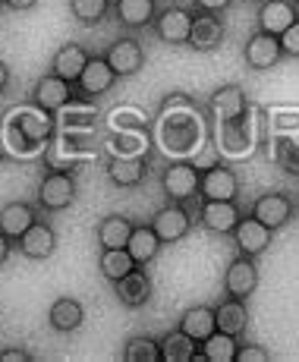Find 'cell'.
I'll list each match as a JSON object with an SVG mask.
<instances>
[{"label": "cell", "mask_w": 299, "mask_h": 362, "mask_svg": "<svg viewBox=\"0 0 299 362\" xmlns=\"http://www.w3.org/2000/svg\"><path fill=\"white\" fill-rule=\"evenodd\" d=\"M242 211L240 205H236V199H205V205H201V214H199V224L205 227L208 233H233V227L240 224Z\"/></svg>", "instance_id": "16"}, {"label": "cell", "mask_w": 299, "mask_h": 362, "mask_svg": "<svg viewBox=\"0 0 299 362\" xmlns=\"http://www.w3.org/2000/svg\"><path fill=\"white\" fill-rule=\"evenodd\" d=\"M233 246L236 252L242 255H252V259H259L262 252L271 246V240H274V230H271L268 224H262L255 214H246V218H240V224L233 227Z\"/></svg>", "instance_id": "14"}, {"label": "cell", "mask_w": 299, "mask_h": 362, "mask_svg": "<svg viewBox=\"0 0 299 362\" xmlns=\"http://www.w3.org/2000/svg\"><path fill=\"white\" fill-rule=\"evenodd\" d=\"M242 57H246V66L255 69V73H265V69H274L283 60V47L281 38L271 32H255L249 35L246 47H242Z\"/></svg>", "instance_id": "10"}, {"label": "cell", "mask_w": 299, "mask_h": 362, "mask_svg": "<svg viewBox=\"0 0 299 362\" xmlns=\"http://www.w3.org/2000/svg\"><path fill=\"white\" fill-rule=\"evenodd\" d=\"M92 60V54L86 51L82 45H76V41H66V45H60V51L54 54L51 60V73L64 76V79H69L76 86V79L82 76V69H86V64Z\"/></svg>", "instance_id": "26"}, {"label": "cell", "mask_w": 299, "mask_h": 362, "mask_svg": "<svg viewBox=\"0 0 299 362\" xmlns=\"http://www.w3.org/2000/svg\"><path fill=\"white\" fill-rule=\"evenodd\" d=\"M114 16H117V23L129 32L148 29L158 16V0H117Z\"/></svg>", "instance_id": "24"}, {"label": "cell", "mask_w": 299, "mask_h": 362, "mask_svg": "<svg viewBox=\"0 0 299 362\" xmlns=\"http://www.w3.org/2000/svg\"><path fill=\"white\" fill-rule=\"evenodd\" d=\"M281 47H283V57H299V19L281 35Z\"/></svg>", "instance_id": "40"}, {"label": "cell", "mask_w": 299, "mask_h": 362, "mask_svg": "<svg viewBox=\"0 0 299 362\" xmlns=\"http://www.w3.org/2000/svg\"><path fill=\"white\" fill-rule=\"evenodd\" d=\"M16 246H19V252H23L25 259L45 262V259H51V255L57 252V230H54L51 224H45V221H35L29 230L16 240Z\"/></svg>", "instance_id": "19"}, {"label": "cell", "mask_w": 299, "mask_h": 362, "mask_svg": "<svg viewBox=\"0 0 299 362\" xmlns=\"http://www.w3.org/2000/svg\"><path fill=\"white\" fill-rule=\"evenodd\" d=\"M117 79H120V76L110 69V64L104 60V54H92V60L86 64L82 76L76 79V95L95 101V98H101V95H107L110 88L117 86Z\"/></svg>", "instance_id": "8"}, {"label": "cell", "mask_w": 299, "mask_h": 362, "mask_svg": "<svg viewBox=\"0 0 299 362\" xmlns=\"http://www.w3.org/2000/svg\"><path fill=\"white\" fill-rule=\"evenodd\" d=\"M148 177V155L127 158V155H110L107 158V180L120 189H133Z\"/></svg>", "instance_id": "23"}, {"label": "cell", "mask_w": 299, "mask_h": 362, "mask_svg": "<svg viewBox=\"0 0 299 362\" xmlns=\"http://www.w3.org/2000/svg\"><path fill=\"white\" fill-rule=\"evenodd\" d=\"M259 290V264L252 255H236L224 271V293L236 299H249Z\"/></svg>", "instance_id": "13"}, {"label": "cell", "mask_w": 299, "mask_h": 362, "mask_svg": "<svg viewBox=\"0 0 299 362\" xmlns=\"http://www.w3.org/2000/svg\"><path fill=\"white\" fill-rule=\"evenodd\" d=\"M110 155H127V158L148 155V132H145L142 127L120 129V136L110 139Z\"/></svg>", "instance_id": "36"}, {"label": "cell", "mask_w": 299, "mask_h": 362, "mask_svg": "<svg viewBox=\"0 0 299 362\" xmlns=\"http://www.w3.org/2000/svg\"><path fill=\"white\" fill-rule=\"evenodd\" d=\"M73 95H76V86L57 73L38 76L32 86V104H38L41 110H47V114H54V117H57V110L64 107V104L73 101Z\"/></svg>", "instance_id": "7"}, {"label": "cell", "mask_w": 299, "mask_h": 362, "mask_svg": "<svg viewBox=\"0 0 299 362\" xmlns=\"http://www.w3.org/2000/svg\"><path fill=\"white\" fill-rule=\"evenodd\" d=\"M151 29H155V35L164 45H189L192 10H186V6H164V10H158Z\"/></svg>", "instance_id": "11"}, {"label": "cell", "mask_w": 299, "mask_h": 362, "mask_svg": "<svg viewBox=\"0 0 299 362\" xmlns=\"http://www.w3.org/2000/svg\"><path fill=\"white\" fill-rule=\"evenodd\" d=\"M208 107H211L214 120L227 123V120H240V117H246L252 104H249V98H246V92H242L240 82H224L221 88H214Z\"/></svg>", "instance_id": "15"}, {"label": "cell", "mask_w": 299, "mask_h": 362, "mask_svg": "<svg viewBox=\"0 0 299 362\" xmlns=\"http://www.w3.org/2000/svg\"><path fill=\"white\" fill-rule=\"evenodd\" d=\"M0 362H35V356L25 346H6V350H0Z\"/></svg>", "instance_id": "41"}, {"label": "cell", "mask_w": 299, "mask_h": 362, "mask_svg": "<svg viewBox=\"0 0 299 362\" xmlns=\"http://www.w3.org/2000/svg\"><path fill=\"white\" fill-rule=\"evenodd\" d=\"M201 199H236L240 196V177L233 167L227 164H211L201 170V186H199Z\"/></svg>", "instance_id": "18"}, {"label": "cell", "mask_w": 299, "mask_h": 362, "mask_svg": "<svg viewBox=\"0 0 299 362\" xmlns=\"http://www.w3.org/2000/svg\"><path fill=\"white\" fill-rule=\"evenodd\" d=\"M259 4H262V0H259Z\"/></svg>", "instance_id": "47"}, {"label": "cell", "mask_w": 299, "mask_h": 362, "mask_svg": "<svg viewBox=\"0 0 299 362\" xmlns=\"http://www.w3.org/2000/svg\"><path fill=\"white\" fill-rule=\"evenodd\" d=\"M0 4L6 6V10H16V13H23V10H32L38 0H0Z\"/></svg>", "instance_id": "44"}, {"label": "cell", "mask_w": 299, "mask_h": 362, "mask_svg": "<svg viewBox=\"0 0 299 362\" xmlns=\"http://www.w3.org/2000/svg\"><path fill=\"white\" fill-rule=\"evenodd\" d=\"M13 243L16 240H10L4 230H0V264H6V259H10V252H13Z\"/></svg>", "instance_id": "43"}, {"label": "cell", "mask_w": 299, "mask_h": 362, "mask_svg": "<svg viewBox=\"0 0 299 362\" xmlns=\"http://www.w3.org/2000/svg\"><path fill=\"white\" fill-rule=\"evenodd\" d=\"M293 4H296V10H299V0H293Z\"/></svg>", "instance_id": "46"}, {"label": "cell", "mask_w": 299, "mask_h": 362, "mask_svg": "<svg viewBox=\"0 0 299 362\" xmlns=\"http://www.w3.org/2000/svg\"><path fill=\"white\" fill-rule=\"evenodd\" d=\"M249 214H255L271 230H281V227L290 224V218H293V199H290L287 192H265V196L255 199Z\"/></svg>", "instance_id": "21"}, {"label": "cell", "mask_w": 299, "mask_h": 362, "mask_svg": "<svg viewBox=\"0 0 299 362\" xmlns=\"http://www.w3.org/2000/svg\"><path fill=\"white\" fill-rule=\"evenodd\" d=\"M196 340L189 337L186 331H167L161 337V356L164 362H192L196 359Z\"/></svg>", "instance_id": "33"}, {"label": "cell", "mask_w": 299, "mask_h": 362, "mask_svg": "<svg viewBox=\"0 0 299 362\" xmlns=\"http://www.w3.org/2000/svg\"><path fill=\"white\" fill-rule=\"evenodd\" d=\"M255 117H259V107H249V114L240 117V120L221 123V132H218L221 155H227V158L252 155L255 142H259V127H262V120H255Z\"/></svg>", "instance_id": "3"}, {"label": "cell", "mask_w": 299, "mask_h": 362, "mask_svg": "<svg viewBox=\"0 0 299 362\" xmlns=\"http://www.w3.org/2000/svg\"><path fill=\"white\" fill-rule=\"evenodd\" d=\"M255 19H259V29L262 32H271V35H277V38H281V35L299 19V10H296L293 0H262L259 16H255Z\"/></svg>", "instance_id": "22"}, {"label": "cell", "mask_w": 299, "mask_h": 362, "mask_svg": "<svg viewBox=\"0 0 299 362\" xmlns=\"http://www.w3.org/2000/svg\"><path fill=\"white\" fill-rule=\"evenodd\" d=\"M161 236L155 233V227L151 224H136L133 227V233H129V243H127V249H129V255L136 259V264H151L158 259V252H161Z\"/></svg>", "instance_id": "31"}, {"label": "cell", "mask_w": 299, "mask_h": 362, "mask_svg": "<svg viewBox=\"0 0 299 362\" xmlns=\"http://www.w3.org/2000/svg\"><path fill=\"white\" fill-rule=\"evenodd\" d=\"M110 10H114L110 0H69V13H73V19L79 25H88V29H92V25H101Z\"/></svg>", "instance_id": "37"}, {"label": "cell", "mask_w": 299, "mask_h": 362, "mask_svg": "<svg viewBox=\"0 0 299 362\" xmlns=\"http://www.w3.org/2000/svg\"><path fill=\"white\" fill-rule=\"evenodd\" d=\"M104 60H107L110 69H114L120 79H129V76H136L139 69L145 66V45L136 35H120V38H114L107 45Z\"/></svg>", "instance_id": "5"}, {"label": "cell", "mask_w": 299, "mask_h": 362, "mask_svg": "<svg viewBox=\"0 0 299 362\" xmlns=\"http://www.w3.org/2000/svg\"><path fill=\"white\" fill-rule=\"evenodd\" d=\"M95 120H98V107L92 98L73 95V101L57 110V127L64 132H92Z\"/></svg>", "instance_id": "20"}, {"label": "cell", "mask_w": 299, "mask_h": 362, "mask_svg": "<svg viewBox=\"0 0 299 362\" xmlns=\"http://www.w3.org/2000/svg\"><path fill=\"white\" fill-rule=\"evenodd\" d=\"M196 4V10H205V13H224L230 10L233 0H192Z\"/></svg>", "instance_id": "42"}, {"label": "cell", "mask_w": 299, "mask_h": 362, "mask_svg": "<svg viewBox=\"0 0 299 362\" xmlns=\"http://www.w3.org/2000/svg\"><path fill=\"white\" fill-rule=\"evenodd\" d=\"M76 202V177L66 167H54L38 183V205L45 211H64Z\"/></svg>", "instance_id": "4"}, {"label": "cell", "mask_w": 299, "mask_h": 362, "mask_svg": "<svg viewBox=\"0 0 299 362\" xmlns=\"http://www.w3.org/2000/svg\"><path fill=\"white\" fill-rule=\"evenodd\" d=\"M123 362H164L161 340L148 337V334H133L123 344Z\"/></svg>", "instance_id": "35"}, {"label": "cell", "mask_w": 299, "mask_h": 362, "mask_svg": "<svg viewBox=\"0 0 299 362\" xmlns=\"http://www.w3.org/2000/svg\"><path fill=\"white\" fill-rule=\"evenodd\" d=\"M214 315H218V331H227L233 337H240L249 325V309H246V299H236L227 296L214 305Z\"/></svg>", "instance_id": "32"}, {"label": "cell", "mask_w": 299, "mask_h": 362, "mask_svg": "<svg viewBox=\"0 0 299 362\" xmlns=\"http://www.w3.org/2000/svg\"><path fill=\"white\" fill-rule=\"evenodd\" d=\"M98 268H101V274L114 284V281H120V277H127L133 268H139V264L133 255H129V249L123 246V249H101Z\"/></svg>", "instance_id": "34"}, {"label": "cell", "mask_w": 299, "mask_h": 362, "mask_svg": "<svg viewBox=\"0 0 299 362\" xmlns=\"http://www.w3.org/2000/svg\"><path fill=\"white\" fill-rule=\"evenodd\" d=\"M236 353H240V340L227 331H214L211 337L199 344L192 362H236Z\"/></svg>", "instance_id": "28"}, {"label": "cell", "mask_w": 299, "mask_h": 362, "mask_svg": "<svg viewBox=\"0 0 299 362\" xmlns=\"http://www.w3.org/2000/svg\"><path fill=\"white\" fill-rule=\"evenodd\" d=\"M6 86H10V64H6V60H0V95L6 92Z\"/></svg>", "instance_id": "45"}, {"label": "cell", "mask_w": 299, "mask_h": 362, "mask_svg": "<svg viewBox=\"0 0 299 362\" xmlns=\"http://www.w3.org/2000/svg\"><path fill=\"white\" fill-rule=\"evenodd\" d=\"M227 29L221 13H205V10H192V32H189V47H196L201 54H211L224 45Z\"/></svg>", "instance_id": "12"}, {"label": "cell", "mask_w": 299, "mask_h": 362, "mask_svg": "<svg viewBox=\"0 0 299 362\" xmlns=\"http://www.w3.org/2000/svg\"><path fill=\"white\" fill-rule=\"evenodd\" d=\"M82 322H86V305L79 303V299L73 296H60L51 303V309H47V325H51L57 334H73L82 328Z\"/></svg>", "instance_id": "25"}, {"label": "cell", "mask_w": 299, "mask_h": 362, "mask_svg": "<svg viewBox=\"0 0 299 362\" xmlns=\"http://www.w3.org/2000/svg\"><path fill=\"white\" fill-rule=\"evenodd\" d=\"M271 353L259 344H240V353H236V362H268Z\"/></svg>", "instance_id": "39"}, {"label": "cell", "mask_w": 299, "mask_h": 362, "mask_svg": "<svg viewBox=\"0 0 299 362\" xmlns=\"http://www.w3.org/2000/svg\"><path fill=\"white\" fill-rule=\"evenodd\" d=\"M35 221H38V211H35V205H29V202H6L0 208V230L10 236V240H19Z\"/></svg>", "instance_id": "27"}, {"label": "cell", "mask_w": 299, "mask_h": 362, "mask_svg": "<svg viewBox=\"0 0 299 362\" xmlns=\"http://www.w3.org/2000/svg\"><path fill=\"white\" fill-rule=\"evenodd\" d=\"M148 224L155 227V233L161 236L164 246H170V243L183 240V236L192 230V224H196V221L189 218V211H186L180 202H167L164 208H158V211L151 214Z\"/></svg>", "instance_id": "9"}, {"label": "cell", "mask_w": 299, "mask_h": 362, "mask_svg": "<svg viewBox=\"0 0 299 362\" xmlns=\"http://www.w3.org/2000/svg\"><path fill=\"white\" fill-rule=\"evenodd\" d=\"M54 132H57V117L29 101L25 107L10 110V117L0 123V145H6L13 158H32L51 142Z\"/></svg>", "instance_id": "2"}, {"label": "cell", "mask_w": 299, "mask_h": 362, "mask_svg": "<svg viewBox=\"0 0 299 362\" xmlns=\"http://www.w3.org/2000/svg\"><path fill=\"white\" fill-rule=\"evenodd\" d=\"M180 331H186L196 344L208 340L218 331V315H214V305H189V309L180 315Z\"/></svg>", "instance_id": "29"}, {"label": "cell", "mask_w": 299, "mask_h": 362, "mask_svg": "<svg viewBox=\"0 0 299 362\" xmlns=\"http://www.w3.org/2000/svg\"><path fill=\"white\" fill-rule=\"evenodd\" d=\"M199 186H201V170H196V164L189 161H170L161 170V189L167 202H183L196 196Z\"/></svg>", "instance_id": "6"}, {"label": "cell", "mask_w": 299, "mask_h": 362, "mask_svg": "<svg viewBox=\"0 0 299 362\" xmlns=\"http://www.w3.org/2000/svg\"><path fill=\"white\" fill-rule=\"evenodd\" d=\"M155 136H158V145L164 148V155H170V158H189L199 148L205 129H201L199 107L192 104L189 95L173 92L161 101Z\"/></svg>", "instance_id": "1"}, {"label": "cell", "mask_w": 299, "mask_h": 362, "mask_svg": "<svg viewBox=\"0 0 299 362\" xmlns=\"http://www.w3.org/2000/svg\"><path fill=\"white\" fill-rule=\"evenodd\" d=\"M133 227L136 224L127 214H107V218H101L98 227H95V240H98L101 249H123L129 243Z\"/></svg>", "instance_id": "30"}, {"label": "cell", "mask_w": 299, "mask_h": 362, "mask_svg": "<svg viewBox=\"0 0 299 362\" xmlns=\"http://www.w3.org/2000/svg\"><path fill=\"white\" fill-rule=\"evenodd\" d=\"M274 161L281 167L283 173H290V177H299V136H277L274 142Z\"/></svg>", "instance_id": "38"}, {"label": "cell", "mask_w": 299, "mask_h": 362, "mask_svg": "<svg viewBox=\"0 0 299 362\" xmlns=\"http://www.w3.org/2000/svg\"><path fill=\"white\" fill-rule=\"evenodd\" d=\"M114 293H117V299H120V305H127V309H142V305L151 303L155 284H151L148 271L139 264V268H133L127 277L114 281Z\"/></svg>", "instance_id": "17"}]
</instances>
